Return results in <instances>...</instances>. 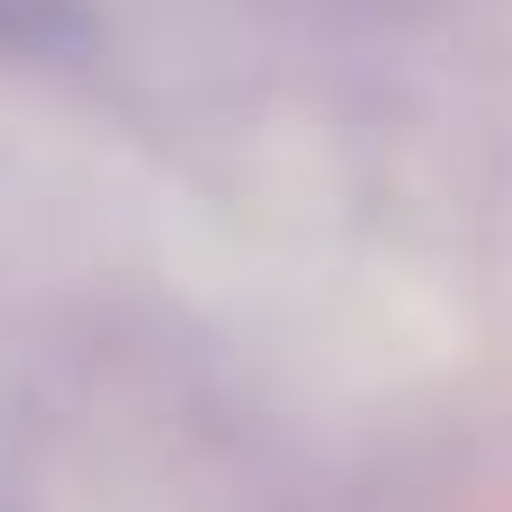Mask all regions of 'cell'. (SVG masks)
<instances>
[{"label": "cell", "mask_w": 512, "mask_h": 512, "mask_svg": "<svg viewBox=\"0 0 512 512\" xmlns=\"http://www.w3.org/2000/svg\"><path fill=\"white\" fill-rule=\"evenodd\" d=\"M0 45L9 54H81L90 18H81V0H0Z\"/></svg>", "instance_id": "cell-1"}, {"label": "cell", "mask_w": 512, "mask_h": 512, "mask_svg": "<svg viewBox=\"0 0 512 512\" xmlns=\"http://www.w3.org/2000/svg\"><path fill=\"white\" fill-rule=\"evenodd\" d=\"M0 512H9V504H0Z\"/></svg>", "instance_id": "cell-2"}]
</instances>
